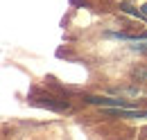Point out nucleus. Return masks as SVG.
<instances>
[{
    "label": "nucleus",
    "mask_w": 147,
    "mask_h": 140,
    "mask_svg": "<svg viewBox=\"0 0 147 140\" xmlns=\"http://www.w3.org/2000/svg\"><path fill=\"white\" fill-rule=\"evenodd\" d=\"M84 100L88 104H97V106H104V108H127V104L122 100H113V97H100V95H84Z\"/></svg>",
    "instance_id": "obj_1"
},
{
    "label": "nucleus",
    "mask_w": 147,
    "mask_h": 140,
    "mask_svg": "<svg viewBox=\"0 0 147 140\" xmlns=\"http://www.w3.org/2000/svg\"><path fill=\"white\" fill-rule=\"evenodd\" d=\"M111 118H122V120H129V118H147V111H136V108H109Z\"/></svg>",
    "instance_id": "obj_2"
},
{
    "label": "nucleus",
    "mask_w": 147,
    "mask_h": 140,
    "mask_svg": "<svg viewBox=\"0 0 147 140\" xmlns=\"http://www.w3.org/2000/svg\"><path fill=\"white\" fill-rule=\"evenodd\" d=\"M136 77H138L140 81H147V68H138L136 70Z\"/></svg>",
    "instance_id": "obj_3"
},
{
    "label": "nucleus",
    "mask_w": 147,
    "mask_h": 140,
    "mask_svg": "<svg viewBox=\"0 0 147 140\" xmlns=\"http://www.w3.org/2000/svg\"><path fill=\"white\" fill-rule=\"evenodd\" d=\"M140 9H143V14H145V16H147V2H145V5H143V7H140Z\"/></svg>",
    "instance_id": "obj_4"
}]
</instances>
